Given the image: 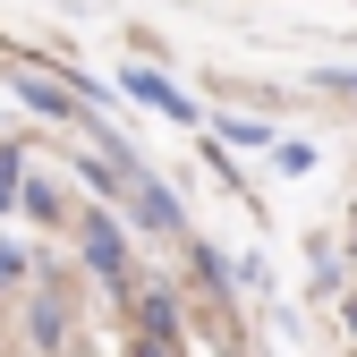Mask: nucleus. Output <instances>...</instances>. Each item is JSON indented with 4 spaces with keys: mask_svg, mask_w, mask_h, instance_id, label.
Listing matches in <instances>:
<instances>
[{
    "mask_svg": "<svg viewBox=\"0 0 357 357\" xmlns=\"http://www.w3.org/2000/svg\"><path fill=\"white\" fill-rule=\"evenodd\" d=\"M119 85H128V94H137V102H153L162 119H196V102H188V94H178V85H170L162 68H145V60H137V68H128Z\"/></svg>",
    "mask_w": 357,
    "mask_h": 357,
    "instance_id": "1",
    "label": "nucleus"
},
{
    "mask_svg": "<svg viewBox=\"0 0 357 357\" xmlns=\"http://www.w3.org/2000/svg\"><path fill=\"white\" fill-rule=\"evenodd\" d=\"M128 213H137L145 230H178V204L162 196V178H145V170H128Z\"/></svg>",
    "mask_w": 357,
    "mask_h": 357,
    "instance_id": "2",
    "label": "nucleus"
},
{
    "mask_svg": "<svg viewBox=\"0 0 357 357\" xmlns=\"http://www.w3.org/2000/svg\"><path fill=\"white\" fill-rule=\"evenodd\" d=\"M85 264H94L102 281H119V264H128V247H119V221H102V213H85Z\"/></svg>",
    "mask_w": 357,
    "mask_h": 357,
    "instance_id": "3",
    "label": "nucleus"
},
{
    "mask_svg": "<svg viewBox=\"0 0 357 357\" xmlns=\"http://www.w3.org/2000/svg\"><path fill=\"white\" fill-rule=\"evenodd\" d=\"M17 94H26L34 111H52V119H77V102L60 94V85H43V77H17Z\"/></svg>",
    "mask_w": 357,
    "mask_h": 357,
    "instance_id": "4",
    "label": "nucleus"
},
{
    "mask_svg": "<svg viewBox=\"0 0 357 357\" xmlns=\"http://www.w3.org/2000/svg\"><path fill=\"white\" fill-rule=\"evenodd\" d=\"M17 188H26V170H17V153H0V213L17 204Z\"/></svg>",
    "mask_w": 357,
    "mask_h": 357,
    "instance_id": "5",
    "label": "nucleus"
},
{
    "mask_svg": "<svg viewBox=\"0 0 357 357\" xmlns=\"http://www.w3.org/2000/svg\"><path fill=\"white\" fill-rule=\"evenodd\" d=\"M17 273H26V255H17V247H0V281H17Z\"/></svg>",
    "mask_w": 357,
    "mask_h": 357,
    "instance_id": "6",
    "label": "nucleus"
},
{
    "mask_svg": "<svg viewBox=\"0 0 357 357\" xmlns=\"http://www.w3.org/2000/svg\"><path fill=\"white\" fill-rule=\"evenodd\" d=\"M349 324H357V306H349Z\"/></svg>",
    "mask_w": 357,
    "mask_h": 357,
    "instance_id": "7",
    "label": "nucleus"
}]
</instances>
